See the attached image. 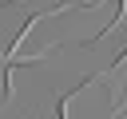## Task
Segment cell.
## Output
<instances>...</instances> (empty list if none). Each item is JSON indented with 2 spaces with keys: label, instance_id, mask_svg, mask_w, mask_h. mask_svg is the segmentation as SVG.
<instances>
[{
  "label": "cell",
  "instance_id": "cell-1",
  "mask_svg": "<svg viewBox=\"0 0 127 119\" xmlns=\"http://www.w3.org/2000/svg\"><path fill=\"white\" fill-rule=\"evenodd\" d=\"M119 67L111 63V71L79 83L67 99H60V119H119L123 103H127V79H115Z\"/></svg>",
  "mask_w": 127,
  "mask_h": 119
}]
</instances>
